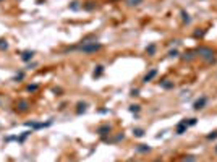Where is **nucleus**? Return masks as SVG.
Returning <instances> with one entry per match:
<instances>
[{"label": "nucleus", "mask_w": 217, "mask_h": 162, "mask_svg": "<svg viewBox=\"0 0 217 162\" xmlns=\"http://www.w3.org/2000/svg\"><path fill=\"white\" fill-rule=\"evenodd\" d=\"M23 76H25V75H23V73H20V75H16V76H15V81H18V80H21V78H23Z\"/></svg>", "instance_id": "30"}, {"label": "nucleus", "mask_w": 217, "mask_h": 162, "mask_svg": "<svg viewBox=\"0 0 217 162\" xmlns=\"http://www.w3.org/2000/svg\"><path fill=\"white\" fill-rule=\"evenodd\" d=\"M151 151V146L147 144H138L136 146V152H141V154H146V152Z\"/></svg>", "instance_id": "10"}, {"label": "nucleus", "mask_w": 217, "mask_h": 162, "mask_svg": "<svg viewBox=\"0 0 217 162\" xmlns=\"http://www.w3.org/2000/svg\"><path fill=\"white\" fill-rule=\"evenodd\" d=\"M102 73H104V67H102V65H97V67H96V70H94V73H92V76L99 78Z\"/></svg>", "instance_id": "14"}, {"label": "nucleus", "mask_w": 217, "mask_h": 162, "mask_svg": "<svg viewBox=\"0 0 217 162\" xmlns=\"http://www.w3.org/2000/svg\"><path fill=\"white\" fill-rule=\"evenodd\" d=\"M193 57H194V55H193V52H188V54H185V57H183V58H185V60H191Z\"/></svg>", "instance_id": "27"}, {"label": "nucleus", "mask_w": 217, "mask_h": 162, "mask_svg": "<svg viewBox=\"0 0 217 162\" xmlns=\"http://www.w3.org/2000/svg\"><path fill=\"white\" fill-rule=\"evenodd\" d=\"M196 54L204 60V62H207V63H212L214 58H216V55H214V50L209 49V47H198V49H196Z\"/></svg>", "instance_id": "2"}, {"label": "nucleus", "mask_w": 217, "mask_h": 162, "mask_svg": "<svg viewBox=\"0 0 217 162\" xmlns=\"http://www.w3.org/2000/svg\"><path fill=\"white\" fill-rule=\"evenodd\" d=\"M133 135L136 138H143L144 136V130L143 128H133Z\"/></svg>", "instance_id": "16"}, {"label": "nucleus", "mask_w": 217, "mask_h": 162, "mask_svg": "<svg viewBox=\"0 0 217 162\" xmlns=\"http://www.w3.org/2000/svg\"><path fill=\"white\" fill-rule=\"evenodd\" d=\"M204 32L206 31H196L194 32V37H201V36H204Z\"/></svg>", "instance_id": "28"}, {"label": "nucleus", "mask_w": 217, "mask_h": 162, "mask_svg": "<svg viewBox=\"0 0 217 162\" xmlns=\"http://www.w3.org/2000/svg\"><path fill=\"white\" fill-rule=\"evenodd\" d=\"M183 162H196V157L194 156H186V157H183Z\"/></svg>", "instance_id": "21"}, {"label": "nucleus", "mask_w": 217, "mask_h": 162, "mask_svg": "<svg viewBox=\"0 0 217 162\" xmlns=\"http://www.w3.org/2000/svg\"><path fill=\"white\" fill-rule=\"evenodd\" d=\"M101 49H102V44L97 42L96 39L91 41V42H81L80 46H78V50H81L83 54H94Z\"/></svg>", "instance_id": "1"}, {"label": "nucleus", "mask_w": 217, "mask_h": 162, "mask_svg": "<svg viewBox=\"0 0 217 162\" xmlns=\"http://www.w3.org/2000/svg\"><path fill=\"white\" fill-rule=\"evenodd\" d=\"M32 57H34V52H32V50H25V52L21 54V60H23V62H29Z\"/></svg>", "instance_id": "7"}, {"label": "nucleus", "mask_w": 217, "mask_h": 162, "mask_svg": "<svg viewBox=\"0 0 217 162\" xmlns=\"http://www.w3.org/2000/svg\"><path fill=\"white\" fill-rule=\"evenodd\" d=\"M186 128H188V127L185 125V122H180V123L177 125V135H183L186 131Z\"/></svg>", "instance_id": "12"}, {"label": "nucleus", "mask_w": 217, "mask_h": 162, "mask_svg": "<svg viewBox=\"0 0 217 162\" xmlns=\"http://www.w3.org/2000/svg\"><path fill=\"white\" fill-rule=\"evenodd\" d=\"M161 86H162L164 89H173V81L162 80V81H161Z\"/></svg>", "instance_id": "11"}, {"label": "nucleus", "mask_w": 217, "mask_h": 162, "mask_svg": "<svg viewBox=\"0 0 217 162\" xmlns=\"http://www.w3.org/2000/svg\"><path fill=\"white\" fill-rule=\"evenodd\" d=\"M52 123V122H41V123H36V122H29V123H26V127H31V128H34V130H39V128H46V127H49V125Z\"/></svg>", "instance_id": "5"}, {"label": "nucleus", "mask_w": 217, "mask_h": 162, "mask_svg": "<svg viewBox=\"0 0 217 162\" xmlns=\"http://www.w3.org/2000/svg\"><path fill=\"white\" fill-rule=\"evenodd\" d=\"M177 55H178V50H177V49H173V50L168 52V57H177Z\"/></svg>", "instance_id": "25"}, {"label": "nucleus", "mask_w": 217, "mask_h": 162, "mask_svg": "<svg viewBox=\"0 0 217 162\" xmlns=\"http://www.w3.org/2000/svg\"><path fill=\"white\" fill-rule=\"evenodd\" d=\"M86 109H88V104H86V102H78L76 104V113H78V115L84 113V112H86Z\"/></svg>", "instance_id": "9"}, {"label": "nucleus", "mask_w": 217, "mask_h": 162, "mask_svg": "<svg viewBox=\"0 0 217 162\" xmlns=\"http://www.w3.org/2000/svg\"><path fill=\"white\" fill-rule=\"evenodd\" d=\"M180 15H182V20H183V23H186V25H190V23H191V18H190V15L186 13L185 10H182V11H180Z\"/></svg>", "instance_id": "13"}, {"label": "nucleus", "mask_w": 217, "mask_h": 162, "mask_svg": "<svg viewBox=\"0 0 217 162\" xmlns=\"http://www.w3.org/2000/svg\"><path fill=\"white\" fill-rule=\"evenodd\" d=\"M217 138V131H212L211 135H207V139H216Z\"/></svg>", "instance_id": "26"}, {"label": "nucleus", "mask_w": 217, "mask_h": 162, "mask_svg": "<svg viewBox=\"0 0 217 162\" xmlns=\"http://www.w3.org/2000/svg\"><path fill=\"white\" fill-rule=\"evenodd\" d=\"M8 49V42L5 39H0V50H7Z\"/></svg>", "instance_id": "20"}, {"label": "nucleus", "mask_w": 217, "mask_h": 162, "mask_svg": "<svg viewBox=\"0 0 217 162\" xmlns=\"http://www.w3.org/2000/svg\"><path fill=\"white\" fill-rule=\"evenodd\" d=\"M183 122H185V125L186 127H193V125H196V118H188V120H183Z\"/></svg>", "instance_id": "19"}, {"label": "nucleus", "mask_w": 217, "mask_h": 162, "mask_svg": "<svg viewBox=\"0 0 217 162\" xmlns=\"http://www.w3.org/2000/svg\"><path fill=\"white\" fill-rule=\"evenodd\" d=\"M138 94H140L138 89H131V94H130V96H138Z\"/></svg>", "instance_id": "29"}, {"label": "nucleus", "mask_w": 217, "mask_h": 162, "mask_svg": "<svg viewBox=\"0 0 217 162\" xmlns=\"http://www.w3.org/2000/svg\"><path fill=\"white\" fill-rule=\"evenodd\" d=\"M128 7H138V5L143 4V0H125Z\"/></svg>", "instance_id": "15"}, {"label": "nucleus", "mask_w": 217, "mask_h": 162, "mask_svg": "<svg viewBox=\"0 0 217 162\" xmlns=\"http://www.w3.org/2000/svg\"><path fill=\"white\" fill-rule=\"evenodd\" d=\"M154 162H162V161H161V159H156V161H154Z\"/></svg>", "instance_id": "31"}, {"label": "nucleus", "mask_w": 217, "mask_h": 162, "mask_svg": "<svg viewBox=\"0 0 217 162\" xmlns=\"http://www.w3.org/2000/svg\"><path fill=\"white\" fill-rule=\"evenodd\" d=\"M78 4H80V2H73V4L70 5V8H71V10H78V8H80V5H78Z\"/></svg>", "instance_id": "24"}, {"label": "nucleus", "mask_w": 217, "mask_h": 162, "mask_svg": "<svg viewBox=\"0 0 217 162\" xmlns=\"http://www.w3.org/2000/svg\"><path fill=\"white\" fill-rule=\"evenodd\" d=\"M28 109H29V102H28V101H20V102L16 104V110H20V112H26Z\"/></svg>", "instance_id": "6"}, {"label": "nucleus", "mask_w": 217, "mask_h": 162, "mask_svg": "<svg viewBox=\"0 0 217 162\" xmlns=\"http://www.w3.org/2000/svg\"><path fill=\"white\" fill-rule=\"evenodd\" d=\"M37 88H39L37 85H29V86H28V91H29V92H34V91H37Z\"/></svg>", "instance_id": "23"}, {"label": "nucleus", "mask_w": 217, "mask_h": 162, "mask_svg": "<svg viewBox=\"0 0 217 162\" xmlns=\"http://www.w3.org/2000/svg\"><path fill=\"white\" fill-rule=\"evenodd\" d=\"M128 109H130V112H133V113H138V112H140V106H130Z\"/></svg>", "instance_id": "22"}, {"label": "nucleus", "mask_w": 217, "mask_h": 162, "mask_svg": "<svg viewBox=\"0 0 217 162\" xmlns=\"http://www.w3.org/2000/svg\"><path fill=\"white\" fill-rule=\"evenodd\" d=\"M216 154H217V146H216Z\"/></svg>", "instance_id": "32"}, {"label": "nucleus", "mask_w": 217, "mask_h": 162, "mask_svg": "<svg viewBox=\"0 0 217 162\" xmlns=\"http://www.w3.org/2000/svg\"><path fill=\"white\" fill-rule=\"evenodd\" d=\"M206 104H207V97H206V96H201L199 99H196V101H194L193 109H194V110H201V109H204V107H206Z\"/></svg>", "instance_id": "4"}, {"label": "nucleus", "mask_w": 217, "mask_h": 162, "mask_svg": "<svg viewBox=\"0 0 217 162\" xmlns=\"http://www.w3.org/2000/svg\"><path fill=\"white\" fill-rule=\"evenodd\" d=\"M110 131H112V127L108 123H105V125H101V127L96 130V133L99 135V136H102V138H105L107 135H110Z\"/></svg>", "instance_id": "3"}, {"label": "nucleus", "mask_w": 217, "mask_h": 162, "mask_svg": "<svg viewBox=\"0 0 217 162\" xmlns=\"http://www.w3.org/2000/svg\"><path fill=\"white\" fill-rule=\"evenodd\" d=\"M156 75H157V70H156V68H152V70H151L149 73H146V75H144V78H143V83H147V81H151L152 78L156 76Z\"/></svg>", "instance_id": "8"}, {"label": "nucleus", "mask_w": 217, "mask_h": 162, "mask_svg": "<svg viewBox=\"0 0 217 162\" xmlns=\"http://www.w3.org/2000/svg\"><path fill=\"white\" fill-rule=\"evenodd\" d=\"M146 54H147V55H154V54H156V46H154V44H151V46L146 47Z\"/></svg>", "instance_id": "18"}, {"label": "nucleus", "mask_w": 217, "mask_h": 162, "mask_svg": "<svg viewBox=\"0 0 217 162\" xmlns=\"http://www.w3.org/2000/svg\"><path fill=\"white\" fill-rule=\"evenodd\" d=\"M83 8H84V10H88V11H91V10H94V8H96V4H94V2H86V4L83 5Z\"/></svg>", "instance_id": "17"}]
</instances>
